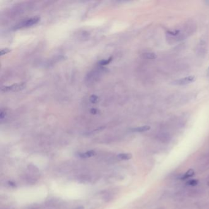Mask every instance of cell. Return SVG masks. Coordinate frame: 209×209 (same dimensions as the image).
<instances>
[{"mask_svg":"<svg viewBox=\"0 0 209 209\" xmlns=\"http://www.w3.org/2000/svg\"><path fill=\"white\" fill-rule=\"evenodd\" d=\"M40 21V17H33L30 19H28L25 21L20 22L19 23L17 24L16 26H14V30H19L22 28H26L30 26H32L36 24H37L39 21Z\"/></svg>","mask_w":209,"mask_h":209,"instance_id":"obj_1","label":"cell"},{"mask_svg":"<svg viewBox=\"0 0 209 209\" xmlns=\"http://www.w3.org/2000/svg\"><path fill=\"white\" fill-rule=\"evenodd\" d=\"M25 88V84L24 83H18L14 84L10 86H2L1 90L3 92H9V91H19L23 90Z\"/></svg>","mask_w":209,"mask_h":209,"instance_id":"obj_2","label":"cell"},{"mask_svg":"<svg viewBox=\"0 0 209 209\" xmlns=\"http://www.w3.org/2000/svg\"><path fill=\"white\" fill-rule=\"evenodd\" d=\"M195 80H196V77L194 76H187V77L182 78L180 79L175 80L172 82V84L174 85H179V86L187 85L194 82Z\"/></svg>","mask_w":209,"mask_h":209,"instance_id":"obj_3","label":"cell"},{"mask_svg":"<svg viewBox=\"0 0 209 209\" xmlns=\"http://www.w3.org/2000/svg\"><path fill=\"white\" fill-rule=\"evenodd\" d=\"M104 68L103 67H100L99 69L97 68V69L93 71L88 74V77L86 78V79L88 82H93V80L94 81L95 79H97L100 77V76H101V75L104 72Z\"/></svg>","mask_w":209,"mask_h":209,"instance_id":"obj_4","label":"cell"},{"mask_svg":"<svg viewBox=\"0 0 209 209\" xmlns=\"http://www.w3.org/2000/svg\"><path fill=\"white\" fill-rule=\"evenodd\" d=\"M197 50L199 55L205 54L206 50V42L204 40H201L199 42L198 44V48Z\"/></svg>","mask_w":209,"mask_h":209,"instance_id":"obj_5","label":"cell"},{"mask_svg":"<svg viewBox=\"0 0 209 209\" xmlns=\"http://www.w3.org/2000/svg\"><path fill=\"white\" fill-rule=\"evenodd\" d=\"M150 129V126L146 125L132 128L131 129V131H132V132H143L147 131Z\"/></svg>","mask_w":209,"mask_h":209,"instance_id":"obj_6","label":"cell"},{"mask_svg":"<svg viewBox=\"0 0 209 209\" xmlns=\"http://www.w3.org/2000/svg\"><path fill=\"white\" fill-rule=\"evenodd\" d=\"M194 174V171L193 169H189L188 171L186 172V173H185L182 177H181V179L182 180H186V179H188L189 178L193 177Z\"/></svg>","mask_w":209,"mask_h":209,"instance_id":"obj_7","label":"cell"},{"mask_svg":"<svg viewBox=\"0 0 209 209\" xmlns=\"http://www.w3.org/2000/svg\"><path fill=\"white\" fill-rule=\"evenodd\" d=\"M143 57L148 60H155L157 58V55L154 52H146L143 53Z\"/></svg>","mask_w":209,"mask_h":209,"instance_id":"obj_8","label":"cell"},{"mask_svg":"<svg viewBox=\"0 0 209 209\" xmlns=\"http://www.w3.org/2000/svg\"><path fill=\"white\" fill-rule=\"evenodd\" d=\"M95 155V151L93 150H90L86 152H85L83 153L79 154V156L82 158H90L91 156H93Z\"/></svg>","mask_w":209,"mask_h":209,"instance_id":"obj_9","label":"cell"},{"mask_svg":"<svg viewBox=\"0 0 209 209\" xmlns=\"http://www.w3.org/2000/svg\"><path fill=\"white\" fill-rule=\"evenodd\" d=\"M118 158L120 160H128L132 158V155L131 153H120L118 155Z\"/></svg>","mask_w":209,"mask_h":209,"instance_id":"obj_10","label":"cell"},{"mask_svg":"<svg viewBox=\"0 0 209 209\" xmlns=\"http://www.w3.org/2000/svg\"><path fill=\"white\" fill-rule=\"evenodd\" d=\"M112 58L110 57V58H109V59L104 60L101 61V62L99 63V64H100V65L101 66H105V65H107V64H109V63H110L111 61H112Z\"/></svg>","mask_w":209,"mask_h":209,"instance_id":"obj_11","label":"cell"},{"mask_svg":"<svg viewBox=\"0 0 209 209\" xmlns=\"http://www.w3.org/2000/svg\"><path fill=\"white\" fill-rule=\"evenodd\" d=\"M90 101L91 103L95 104L98 101V97L96 95H91L90 97Z\"/></svg>","mask_w":209,"mask_h":209,"instance_id":"obj_12","label":"cell"},{"mask_svg":"<svg viewBox=\"0 0 209 209\" xmlns=\"http://www.w3.org/2000/svg\"><path fill=\"white\" fill-rule=\"evenodd\" d=\"M188 185H190V186H196L198 184V180H195V179H192V180H189L188 182H187Z\"/></svg>","mask_w":209,"mask_h":209,"instance_id":"obj_13","label":"cell"},{"mask_svg":"<svg viewBox=\"0 0 209 209\" xmlns=\"http://www.w3.org/2000/svg\"><path fill=\"white\" fill-rule=\"evenodd\" d=\"M11 52V50L10 49H7V48H6V49H1V52H0V55H1V56H2V55H6V54H7V53H8L9 52Z\"/></svg>","mask_w":209,"mask_h":209,"instance_id":"obj_14","label":"cell"},{"mask_svg":"<svg viewBox=\"0 0 209 209\" xmlns=\"http://www.w3.org/2000/svg\"><path fill=\"white\" fill-rule=\"evenodd\" d=\"M5 116H6V112L4 111L2 109H1V113H0V118H1V120H2V119L5 118Z\"/></svg>","mask_w":209,"mask_h":209,"instance_id":"obj_15","label":"cell"},{"mask_svg":"<svg viewBox=\"0 0 209 209\" xmlns=\"http://www.w3.org/2000/svg\"><path fill=\"white\" fill-rule=\"evenodd\" d=\"M91 114H95L97 113V110H96V109H92V110H91Z\"/></svg>","mask_w":209,"mask_h":209,"instance_id":"obj_16","label":"cell"},{"mask_svg":"<svg viewBox=\"0 0 209 209\" xmlns=\"http://www.w3.org/2000/svg\"><path fill=\"white\" fill-rule=\"evenodd\" d=\"M208 76H209V68H208Z\"/></svg>","mask_w":209,"mask_h":209,"instance_id":"obj_17","label":"cell"}]
</instances>
